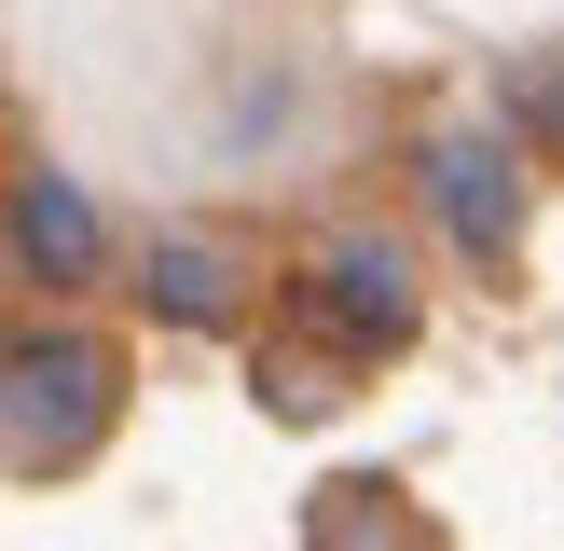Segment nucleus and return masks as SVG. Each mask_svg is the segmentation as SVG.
<instances>
[{"instance_id": "f257e3e1", "label": "nucleus", "mask_w": 564, "mask_h": 551, "mask_svg": "<svg viewBox=\"0 0 564 551\" xmlns=\"http://www.w3.org/2000/svg\"><path fill=\"white\" fill-rule=\"evenodd\" d=\"M110 413H124V358H110L97 331H28V345H0V468H14V483L83 468L110 441Z\"/></svg>"}, {"instance_id": "f03ea898", "label": "nucleus", "mask_w": 564, "mask_h": 551, "mask_svg": "<svg viewBox=\"0 0 564 551\" xmlns=\"http://www.w3.org/2000/svg\"><path fill=\"white\" fill-rule=\"evenodd\" d=\"M303 317L330 331V345H400L413 331V276H400V248H372V235H345V248H317V276H303Z\"/></svg>"}, {"instance_id": "7ed1b4c3", "label": "nucleus", "mask_w": 564, "mask_h": 551, "mask_svg": "<svg viewBox=\"0 0 564 551\" xmlns=\"http://www.w3.org/2000/svg\"><path fill=\"white\" fill-rule=\"evenodd\" d=\"M427 207H441V235H455L468 262H496V248L523 235V193H510V152H496V138H427Z\"/></svg>"}, {"instance_id": "20e7f679", "label": "nucleus", "mask_w": 564, "mask_h": 551, "mask_svg": "<svg viewBox=\"0 0 564 551\" xmlns=\"http://www.w3.org/2000/svg\"><path fill=\"white\" fill-rule=\"evenodd\" d=\"M235 276H248V248L207 235V220H180V235L152 248V276H138V290H152L165 331H220V317H235Z\"/></svg>"}, {"instance_id": "39448f33", "label": "nucleus", "mask_w": 564, "mask_h": 551, "mask_svg": "<svg viewBox=\"0 0 564 551\" xmlns=\"http://www.w3.org/2000/svg\"><path fill=\"white\" fill-rule=\"evenodd\" d=\"M14 248L42 276H97V207H83L55 165H28V193H14Z\"/></svg>"}, {"instance_id": "423d86ee", "label": "nucleus", "mask_w": 564, "mask_h": 551, "mask_svg": "<svg viewBox=\"0 0 564 551\" xmlns=\"http://www.w3.org/2000/svg\"><path fill=\"white\" fill-rule=\"evenodd\" d=\"M303 551H413V523L386 510V483H317V510H303Z\"/></svg>"}, {"instance_id": "0eeeda50", "label": "nucleus", "mask_w": 564, "mask_h": 551, "mask_svg": "<svg viewBox=\"0 0 564 551\" xmlns=\"http://www.w3.org/2000/svg\"><path fill=\"white\" fill-rule=\"evenodd\" d=\"M345 358L358 345H262V413H290V428L330 413V400H345Z\"/></svg>"}, {"instance_id": "6e6552de", "label": "nucleus", "mask_w": 564, "mask_h": 551, "mask_svg": "<svg viewBox=\"0 0 564 551\" xmlns=\"http://www.w3.org/2000/svg\"><path fill=\"white\" fill-rule=\"evenodd\" d=\"M523 125H538V138H564V69H523Z\"/></svg>"}]
</instances>
